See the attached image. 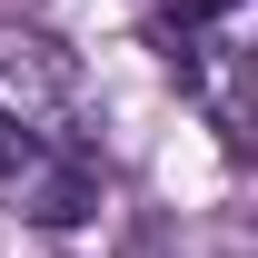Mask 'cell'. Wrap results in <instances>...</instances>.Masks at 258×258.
<instances>
[{"label": "cell", "instance_id": "cell-1", "mask_svg": "<svg viewBox=\"0 0 258 258\" xmlns=\"http://www.w3.org/2000/svg\"><path fill=\"white\" fill-rule=\"evenodd\" d=\"M90 209H99V169L40 149V159H30V219H40V228H80Z\"/></svg>", "mask_w": 258, "mask_h": 258}, {"label": "cell", "instance_id": "cell-2", "mask_svg": "<svg viewBox=\"0 0 258 258\" xmlns=\"http://www.w3.org/2000/svg\"><path fill=\"white\" fill-rule=\"evenodd\" d=\"M139 10H149V20H159L169 40H199V30H209V20H228L238 0H139Z\"/></svg>", "mask_w": 258, "mask_h": 258}, {"label": "cell", "instance_id": "cell-3", "mask_svg": "<svg viewBox=\"0 0 258 258\" xmlns=\"http://www.w3.org/2000/svg\"><path fill=\"white\" fill-rule=\"evenodd\" d=\"M30 159H40V139L10 119V109H0V179H30Z\"/></svg>", "mask_w": 258, "mask_h": 258}]
</instances>
